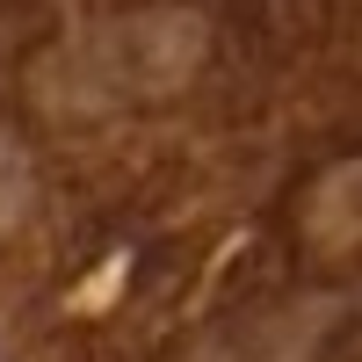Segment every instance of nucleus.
I'll return each instance as SVG.
<instances>
[{
  "mask_svg": "<svg viewBox=\"0 0 362 362\" xmlns=\"http://www.w3.org/2000/svg\"><path fill=\"white\" fill-rule=\"evenodd\" d=\"M29 203V167L15 160V145H0V225Z\"/></svg>",
  "mask_w": 362,
  "mask_h": 362,
  "instance_id": "obj_1",
  "label": "nucleus"
}]
</instances>
